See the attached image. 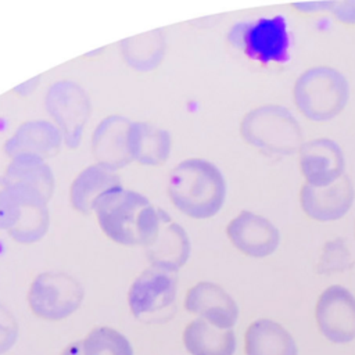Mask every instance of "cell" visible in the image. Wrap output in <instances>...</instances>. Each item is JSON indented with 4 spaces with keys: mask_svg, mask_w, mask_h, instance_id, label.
I'll return each mask as SVG.
<instances>
[{
    "mask_svg": "<svg viewBox=\"0 0 355 355\" xmlns=\"http://www.w3.org/2000/svg\"><path fill=\"white\" fill-rule=\"evenodd\" d=\"M101 230L122 245H147L157 233L164 209L154 208L143 194L114 187L103 193L93 205Z\"/></svg>",
    "mask_w": 355,
    "mask_h": 355,
    "instance_id": "cell-1",
    "label": "cell"
},
{
    "mask_svg": "<svg viewBox=\"0 0 355 355\" xmlns=\"http://www.w3.org/2000/svg\"><path fill=\"white\" fill-rule=\"evenodd\" d=\"M168 194L173 205L184 215L207 219L218 214L226 197L222 172L212 162L189 158L171 172Z\"/></svg>",
    "mask_w": 355,
    "mask_h": 355,
    "instance_id": "cell-2",
    "label": "cell"
},
{
    "mask_svg": "<svg viewBox=\"0 0 355 355\" xmlns=\"http://www.w3.org/2000/svg\"><path fill=\"white\" fill-rule=\"evenodd\" d=\"M349 96L345 76L331 67H313L294 85L297 108L312 121H329L338 115Z\"/></svg>",
    "mask_w": 355,
    "mask_h": 355,
    "instance_id": "cell-3",
    "label": "cell"
},
{
    "mask_svg": "<svg viewBox=\"0 0 355 355\" xmlns=\"http://www.w3.org/2000/svg\"><path fill=\"white\" fill-rule=\"evenodd\" d=\"M243 139L273 154L288 155L302 147V130L294 115L282 105H262L251 110L241 121Z\"/></svg>",
    "mask_w": 355,
    "mask_h": 355,
    "instance_id": "cell-4",
    "label": "cell"
},
{
    "mask_svg": "<svg viewBox=\"0 0 355 355\" xmlns=\"http://www.w3.org/2000/svg\"><path fill=\"white\" fill-rule=\"evenodd\" d=\"M178 293V272L158 266L143 270L128 291L132 315L146 323H159L173 318Z\"/></svg>",
    "mask_w": 355,
    "mask_h": 355,
    "instance_id": "cell-5",
    "label": "cell"
},
{
    "mask_svg": "<svg viewBox=\"0 0 355 355\" xmlns=\"http://www.w3.org/2000/svg\"><path fill=\"white\" fill-rule=\"evenodd\" d=\"M227 40L251 60L262 64L290 60V37L283 15L259 18L250 22H237L232 26Z\"/></svg>",
    "mask_w": 355,
    "mask_h": 355,
    "instance_id": "cell-6",
    "label": "cell"
},
{
    "mask_svg": "<svg viewBox=\"0 0 355 355\" xmlns=\"http://www.w3.org/2000/svg\"><path fill=\"white\" fill-rule=\"evenodd\" d=\"M85 297L83 286L64 272H43L35 277L28 291L32 312L46 320H61L72 315Z\"/></svg>",
    "mask_w": 355,
    "mask_h": 355,
    "instance_id": "cell-7",
    "label": "cell"
},
{
    "mask_svg": "<svg viewBox=\"0 0 355 355\" xmlns=\"http://www.w3.org/2000/svg\"><path fill=\"white\" fill-rule=\"evenodd\" d=\"M44 104L65 144L71 148L78 147L92 110L86 92L75 82L60 80L49 87Z\"/></svg>",
    "mask_w": 355,
    "mask_h": 355,
    "instance_id": "cell-8",
    "label": "cell"
},
{
    "mask_svg": "<svg viewBox=\"0 0 355 355\" xmlns=\"http://www.w3.org/2000/svg\"><path fill=\"white\" fill-rule=\"evenodd\" d=\"M315 318L329 341L345 344L355 340V297L345 287H327L318 298Z\"/></svg>",
    "mask_w": 355,
    "mask_h": 355,
    "instance_id": "cell-9",
    "label": "cell"
},
{
    "mask_svg": "<svg viewBox=\"0 0 355 355\" xmlns=\"http://www.w3.org/2000/svg\"><path fill=\"white\" fill-rule=\"evenodd\" d=\"M226 233L237 250L254 258L270 255L280 240L279 230L270 220L250 211H241L232 219Z\"/></svg>",
    "mask_w": 355,
    "mask_h": 355,
    "instance_id": "cell-10",
    "label": "cell"
},
{
    "mask_svg": "<svg viewBox=\"0 0 355 355\" xmlns=\"http://www.w3.org/2000/svg\"><path fill=\"white\" fill-rule=\"evenodd\" d=\"M184 308L222 330L232 329L239 319L236 301L220 286L211 282L194 284L186 294Z\"/></svg>",
    "mask_w": 355,
    "mask_h": 355,
    "instance_id": "cell-11",
    "label": "cell"
},
{
    "mask_svg": "<svg viewBox=\"0 0 355 355\" xmlns=\"http://www.w3.org/2000/svg\"><path fill=\"white\" fill-rule=\"evenodd\" d=\"M354 196L351 179L343 175L324 187H315L305 183L301 189V207L304 212L315 220H336L348 212Z\"/></svg>",
    "mask_w": 355,
    "mask_h": 355,
    "instance_id": "cell-12",
    "label": "cell"
},
{
    "mask_svg": "<svg viewBox=\"0 0 355 355\" xmlns=\"http://www.w3.org/2000/svg\"><path fill=\"white\" fill-rule=\"evenodd\" d=\"M344 154L330 139H315L300 148V166L306 183L324 187L336 182L344 172Z\"/></svg>",
    "mask_w": 355,
    "mask_h": 355,
    "instance_id": "cell-13",
    "label": "cell"
},
{
    "mask_svg": "<svg viewBox=\"0 0 355 355\" xmlns=\"http://www.w3.org/2000/svg\"><path fill=\"white\" fill-rule=\"evenodd\" d=\"M190 240L186 230L164 211L159 227L147 245L146 255L153 266L178 272L189 259Z\"/></svg>",
    "mask_w": 355,
    "mask_h": 355,
    "instance_id": "cell-14",
    "label": "cell"
},
{
    "mask_svg": "<svg viewBox=\"0 0 355 355\" xmlns=\"http://www.w3.org/2000/svg\"><path fill=\"white\" fill-rule=\"evenodd\" d=\"M130 123L121 115H110L97 125L92 136V151L100 165L115 171L132 161L128 148Z\"/></svg>",
    "mask_w": 355,
    "mask_h": 355,
    "instance_id": "cell-15",
    "label": "cell"
},
{
    "mask_svg": "<svg viewBox=\"0 0 355 355\" xmlns=\"http://www.w3.org/2000/svg\"><path fill=\"white\" fill-rule=\"evenodd\" d=\"M62 135L58 128L47 121L24 122L4 143L8 157L35 155L42 159L54 157L61 148Z\"/></svg>",
    "mask_w": 355,
    "mask_h": 355,
    "instance_id": "cell-16",
    "label": "cell"
},
{
    "mask_svg": "<svg viewBox=\"0 0 355 355\" xmlns=\"http://www.w3.org/2000/svg\"><path fill=\"white\" fill-rule=\"evenodd\" d=\"M10 186H12L17 193L19 202V215L15 226L8 232V234L15 241L22 244L35 243L40 240L49 229V201L42 193L35 189L19 184Z\"/></svg>",
    "mask_w": 355,
    "mask_h": 355,
    "instance_id": "cell-17",
    "label": "cell"
},
{
    "mask_svg": "<svg viewBox=\"0 0 355 355\" xmlns=\"http://www.w3.org/2000/svg\"><path fill=\"white\" fill-rule=\"evenodd\" d=\"M245 355H298L293 336L277 322L257 319L244 334Z\"/></svg>",
    "mask_w": 355,
    "mask_h": 355,
    "instance_id": "cell-18",
    "label": "cell"
},
{
    "mask_svg": "<svg viewBox=\"0 0 355 355\" xmlns=\"http://www.w3.org/2000/svg\"><path fill=\"white\" fill-rule=\"evenodd\" d=\"M172 140L166 130L147 122H132L128 133V148L132 159L143 165L164 164L171 153Z\"/></svg>",
    "mask_w": 355,
    "mask_h": 355,
    "instance_id": "cell-19",
    "label": "cell"
},
{
    "mask_svg": "<svg viewBox=\"0 0 355 355\" xmlns=\"http://www.w3.org/2000/svg\"><path fill=\"white\" fill-rule=\"evenodd\" d=\"M119 186L122 184L115 171L100 164L90 165L83 169L72 182L69 189V200L76 211L82 214H90L96 200L103 193Z\"/></svg>",
    "mask_w": 355,
    "mask_h": 355,
    "instance_id": "cell-20",
    "label": "cell"
},
{
    "mask_svg": "<svg viewBox=\"0 0 355 355\" xmlns=\"http://www.w3.org/2000/svg\"><path fill=\"white\" fill-rule=\"evenodd\" d=\"M183 345L190 355H233L236 336L233 329L222 330L198 318L184 327Z\"/></svg>",
    "mask_w": 355,
    "mask_h": 355,
    "instance_id": "cell-21",
    "label": "cell"
},
{
    "mask_svg": "<svg viewBox=\"0 0 355 355\" xmlns=\"http://www.w3.org/2000/svg\"><path fill=\"white\" fill-rule=\"evenodd\" d=\"M4 179L10 184H19L37 190L47 201L53 196V172L44 159L39 157L22 154L11 158Z\"/></svg>",
    "mask_w": 355,
    "mask_h": 355,
    "instance_id": "cell-22",
    "label": "cell"
},
{
    "mask_svg": "<svg viewBox=\"0 0 355 355\" xmlns=\"http://www.w3.org/2000/svg\"><path fill=\"white\" fill-rule=\"evenodd\" d=\"M165 42L162 32L154 31L122 42L125 60L136 69H153L162 60Z\"/></svg>",
    "mask_w": 355,
    "mask_h": 355,
    "instance_id": "cell-23",
    "label": "cell"
},
{
    "mask_svg": "<svg viewBox=\"0 0 355 355\" xmlns=\"http://www.w3.org/2000/svg\"><path fill=\"white\" fill-rule=\"evenodd\" d=\"M83 355H133L129 340L108 326H100L89 331L82 340Z\"/></svg>",
    "mask_w": 355,
    "mask_h": 355,
    "instance_id": "cell-24",
    "label": "cell"
},
{
    "mask_svg": "<svg viewBox=\"0 0 355 355\" xmlns=\"http://www.w3.org/2000/svg\"><path fill=\"white\" fill-rule=\"evenodd\" d=\"M351 265V255L341 239L330 240L324 244L318 263L319 273H334L348 269Z\"/></svg>",
    "mask_w": 355,
    "mask_h": 355,
    "instance_id": "cell-25",
    "label": "cell"
},
{
    "mask_svg": "<svg viewBox=\"0 0 355 355\" xmlns=\"http://www.w3.org/2000/svg\"><path fill=\"white\" fill-rule=\"evenodd\" d=\"M18 338V323L14 315L0 305V355L10 351Z\"/></svg>",
    "mask_w": 355,
    "mask_h": 355,
    "instance_id": "cell-26",
    "label": "cell"
},
{
    "mask_svg": "<svg viewBox=\"0 0 355 355\" xmlns=\"http://www.w3.org/2000/svg\"><path fill=\"white\" fill-rule=\"evenodd\" d=\"M331 12L347 24H355V1H330Z\"/></svg>",
    "mask_w": 355,
    "mask_h": 355,
    "instance_id": "cell-27",
    "label": "cell"
},
{
    "mask_svg": "<svg viewBox=\"0 0 355 355\" xmlns=\"http://www.w3.org/2000/svg\"><path fill=\"white\" fill-rule=\"evenodd\" d=\"M61 355H83V351H82V340H78V341H73L71 344H68Z\"/></svg>",
    "mask_w": 355,
    "mask_h": 355,
    "instance_id": "cell-28",
    "label": "cell"
},
{
    "mask_svg": "<svg viewBox=\"0 0 355 355\" xmlns=\"http://www.w3.org/2000/svg\"><path fill=\"white\" fill-rule=\"evenodd\" d=\"M4 186H6V179H4V178H0V194H1L3 189H4Z\"/></svg>",
    "mask_w": 355,
    "mask_h": 355,
    "instance_id": "cell-29",
    "label": "cell"
}]
</instances>
